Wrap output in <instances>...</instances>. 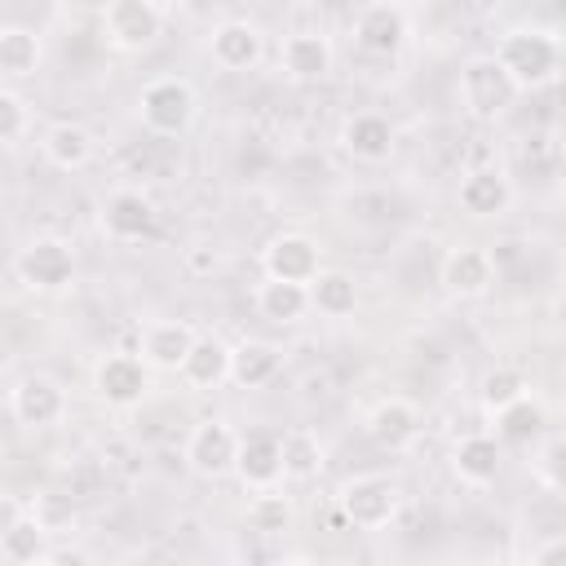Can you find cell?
I'll return each instance as SVG.
<instances>
[{"instance_id": "1", "label": "cell", "mask_w": 566, "mask_h": 566, "mask_svg": "<svg viewBox=\"0 0 566 566\" xmlns=\"http://www.w3.org/2000/svg\"><path fill=\"white\" fill-rule=\"evenodd\" d=\"M495 57H500V66L513 75L517 88H539V84H548V80L557 75L562 44H557L548 31H539V27H513V31L500 35Z\"/></svg>"}, {"instance_id": "2", "label": "cell", "mask_w": 566, "mask_h": 566, "mask_svg": "<svg viewBox=\"0 0 566 566\" xmlns=\"http://www.w3.org/2000/svg\"><path fill=\"white\" fill-rule=\"evenodd\" d=\"M336 509L354 531H385L402 509V491L385 473H358L336 491Z\"/></svg>"}, {"instance_id": "3", "label": "cell", "mask_w": 566, "mask_h": 566, "mask_svg": "<svg viewBox=\"0 0 566 566\" xmlns=\"http://www.w3.org/2000/svg\"><path fill=\"white\" fill-rule=\"evenodd\" d=\"M517 93H522V88L513 84V75L500 66L495 53L469 57V62L460 66V106H464L473 119H482V124L500 119V115L513 106Z\"/></svg>"}, {"instance_id": "4", "label": "cell", "mask_w": 566, "mask_h": 566, "mask_svg": "<svg viewBox=\"0 0 566 566\" xmlns=\"http://www.w3.org/2000/svg\"><path fill=\"white\" fill-rule=\"evenodd\" d=\"M195 111H199L195 84L181 75H159L137 93V115L155 137H181L195 124Z\"/></svg>"}, {"instance_id": "5", "label": "cell", "mask_w": 566, "mask_h": 566, "mask_svg": "<svg viewBox=\"0 0 566 566\" xmlns=\"http://www.w3.org/2000/svg\"><path fill=\"white\" fill-rule=\"evenodd\" d=\"M53 531L35 509H22L18 495L0 500V562L4 566H49Z\"/></svg>"}, {"instance_id": "6", "label": "cell", "mask_w": 566, "mask_h": 566, "mask_svg": "<svg viewBox=\"0 0 566 566\" xmlns=\"http://www.w3.org/2000/svg\"><path fill=\"white\" fill-rule=\"evenodd\" d=\"M97 27H102V40H106L111 49H119V53H142V49H150V44L159 40L164 13H159L155 0H106Z\"/></svg>"}, {"instance_id": "7", "label": "cell", "mask_w": 566, "mask_h": 566, "mask_svg": "<svg viewBox=\"0 0 566 566\" xmlns=\"http://www.w3.org/2000/svg\"><path fill=\"white\" fill-rule=\"evenodd\" d=\"M13 270H18V279H22L31 292H57V287H66L71 274H75V252H71V243L57 239V234H35V239H27V243L18 248Z\"/></svg>"}, {"instance_id": "8", "label": "cell", "mask_w": 566, "mask_h": 566, "mask_svg": "<svg viewBox=\"0 0 566 566\" xmlns=\"http://www.w3.org/2000/svg\"><path fill=\"white\" fill-rule=\"evenodd\" d=\"M9 411H13V420L27 424V429H53V424L66 416V389H62L53 376L31 371V376L13 380V389H9Z\"/></svg>"}, {"instance_id": "9", "label": "cell", "mask_w": 566, "mask_h": 566, "mask_svg": "<svg viewBox=\"0 0 566 566\" xmlns=\"http://www.w3.org/2000/svg\"><path fill=\"white\" fill-rule=\"evenodd\" d=\"M239 438H243V433H234L226 420H199V424L190 429L181 455H186L190 473H199V478H226V473H234Z\"/></svg>"}, {"instance_id": "10", "label": "cell", "mask_w": 566, "mask_h": 566, "mask_svg": "<svg viewBox=\"0 0 566 566\" xmlns=\"http://www.w3.org/2000/svg\"><path fill=\"white\" fill-rule=\"evenodd\" d=\"M146 385H150V363L142 354H119L115 349V354H102L97 367H93V389H97V398L106 407H133V402H142Z\"/></svg>"}, {"instance_id": "11", "label": "cell", "mask_w": 566, "mask_h": 566, "mask_svg": "<svg viewBox=\"0 0 566 566\" xmlns=\"http://www.w3.org/2000/svg\"><path fill=\"white\" fill-rule=\"evenodd\" d=\"M354 44L367 57H394L407 44V13L398 0H371L354 18Z\"/></svg>"}, {"instance_id": "12", "label": "cell", "mask_w": 566, "mask_h": 566, "mask_svg": "<svg viewBox=\"0 0 566 566\" xmlns=\"http://www.w3.org/2000/svg\"><path fill=\"white\" fill-rule=\"evenodd\" d=\"M261 270L265 279H287V283H310L318 270H323V252L310 234H274L265 248H261Z\"/></svg>"}, {"instance_id": "13", "label": "cell", "mask_w": 566, "mask_h": 566, "mask_svg": "<svg viewBox=\"0 0 566 566\" xmlns=\"http://www.w3.org/2000/svg\"><path fill=\"white\" fill-rule=\"evenodd\" d=\"M159 230V212L142 190H115L102 203V234L115 243H142Z\"/></svg>"}, {"instance_id": "14", "label": "cell", "mask_w": 566, "mask_h": 566, "mask_svg": "<svg viewBox=\"0 0 566 566\" xmlns=\"http://www.w3.org/2000/svg\"><path fill=\"white\" fill-rule=\"evenodd\" d=\"M195 340H199V332L190 323H181V318H150L137 332V354L155 371H181V363L195 349Z\"/></svg>"}, {"instance_id": "15", "label": "cell", "mask_w": 566, "mask_h": 566, "mask_svg": "<svg viewBox=\"0 0 566 566\" xmlns=\"http://www.w3.org/2000/svg\"><path fill=\"white\" fill-rule=\"evenodd\" d=\"M495 279H500V270H495V256H491L486 248L460 243V248H451L447 261H442V287H447L451 296H464V301L486 296Z\"/></svg>"}, {"instance_id": "16", "label": "cell", "mask_w": 566, "mask_h": 566, "mask_svg": "<svg viewBox=\"0 0 566 566\" xmlns=\"http://www.w3.org/2000/svg\"><path fill=\"white\" fill-rule=\"evenodd\" d=\"M234 473L248 491H265V486H279L283 482V447H279V433H265V429H252L239 438V460H234Z\"/></svg>"}, {"instance_id": "17", "label": "cell", "mask_w": 566, "mask_h": 566, "mask_svg": "<svg viewBox=\"0 0 566 566\" xmlns=\"http://www.w3.org/2000/svg\"><path fill=\"white\" fill-rule=\"evenodd\" d=\"M208 53L221 71H248L261 62L265 53V35L256 22H243V18H230V22H217L212 35H208Z\"/></svg>"}, {"instance_id": "18", "label": "cell", "mask_w": 566, "mask_h": 566, "mask_svg": "<svg viewBox=\"0 0 566 566\" xmlns=\"http://www.w3.org/2000/svg\"><path fill=\"white\" fill-rule=\"evenodd\" d=\"M279 66L292 84H318L332 75V44L318 31H292L279 49Z\"/></svg>"}, {"instance_id": "19", "label": "cell", "mask_w": 566, "mask_h": 566, "mask_svg": "<svg viewBox=\"0 0 566 566\" xmlns=\"http://www.w3.org/2000/svg\"><path fill=\"white\" fill-rule=\"evenodd\" d=\"M394 142H398V133L380 111H354L340 128V146L358 164H385L394 155Z\"/></svg>"}, {"instance_id": "20", "label": "cell", "mask_w": 566, "mask_h": 566, "mask_svg": "<svg viewBox=\"0 0 566 566\" xmlns=\"http://www.w3.org/2000/svg\"><path fill=\"white\" fill-rule=\"evenodd\" d=\"M367 433L385 451H407L420 438V411L407 398H380L367 416Z\"/></svg>"}, {"instance_id": "21", "label": "cell", "mask_w": 566, "mask_h": 566, "mask_svg": "<svg viewBox=\"0 0 566 566\" xmlns=\"http://www.w3.org/2000/svg\"><path fill=\"white\" fill-rule=\"evenodd\" d=\"M451 473L464 486H491L500 473V438L495 433H464L451 447Z\"/></svg>"}, {"instance_id": "22", "label": "cell", "mask_w": 566, "mask_h": 566, "mask_svg": "<svg viewBox=\"0 0 566 566\" xmlns=\"http://www.w3.org/2000/svg\"><path fill=\"white\" fill-rule=\"evenodd\" d=\"M513 203V186L500 168H473L460 177V208L469 217H500Z\"/></svg>"}, {"instance_id": "23", "label": "cell", "mask_w": 566, "mask_h": 566, "mask_svg": "<svg viewBox=\"0 0 566 566\" xmlns=\"http://www.w3.org/2000/svg\"><path fill=\"white\" fill-rule=\"evenodd\" d=\"M252 305H256V314H261L265 323H279V327L301 323L305 310H314V305H310V283H287V279H265V283H256Z\"/></svg>"}, {"instance_id": "24", "label": "cell", "mask_w": 566, "mask_h": 566, "mask_svg": "<svg viewBox=\"0 0 566 566\" xmlns=\"http://www.w3.org/2000/svg\"><path fill=\"white\" fill-rule=\"evenodd\" d=\"M283 371V349L270 340H243L230 354V380L239 389H261Z\"/></svg>"}, {"instance_id": "25", "label": "cell", "mask_w": 566, "mask_h": 566, "mask_svg": "<svg viewBox=\"0 0 566 566\" xmlns=\"http://www.w3.org/2000/svg\"><path fill=\"white\" fill-rule=\"evenodd\" d=\"M230 345L226 340H217V336H199L195 340V349L186 354V363H181V380L190 385V389H217V385H226L230 380Z\"/></svg>"}, {"instance_id": "26", "label": "cell", "mask_w": 566, "mask_h": 566, "mask_svg": "<svg viewBox=\"0 0 566 566\" xmlns=\"http://www.w3.org/2000/svg\"><path fill=\"white\" fill-rule=\"evenodd\" d=\"M40 150H44V159H49L57 172H80V168L93 159V133H88L84 124L62 119V124H53V128L44 133Z\"/></svg>"}, {"instance_id": "27", "label": "cell", "mask_w": 566, "mask_h": 566, "mask_svg": "<svg viewBox=\"0 0 566 566\" xmlns=\"http://www.w3.org/2000/svg\"><path fill=\"white\" fill-rule=\"evenodd\" d=\"M310 305L323 318H349L358 310V283L345 270H318L310 279Z\"/></svg>"}, {"instance_id": "28", "label": "cell", "mask_w": 566, "mask_h": 566, "mask_svg": "<svg viewBox=\"0 0 566 566\" xmlns=\"http://www.w3.org/2000/svg\"><path fill=\"white\" fill-rule=\"evenodd\" d=\"M279 447H283V478L292 482H305L323 469V438L305 424H292L279 433Z\"/></svg>"}, {"instance_id": "29", "label": "cell", "mask_w": 566, "mask_h": 566, "mask_svg": "<svg viewBox=\"0 0 566 566\" xmlns=\"http://www.w3.org/2000/svg\"><path fill=\"white\" fill-rule=\"evenodd\" d=\"M35 66H40V35L31 27H18V22L0 27V71H4V80L9 84L27 80V75H35Z\"/></svg>"}, {"instance_id": "30", "label": "cell", "mask_w": 566, "mask_h": 566, "mask_svg": "<svg viewBox=\"0 0 566 566\" xmlns=\"http://www.w3.org/2000/svg\"><path fill=\"white\" fill-rule=\"evenodd\" d=\"M292 517H296V513H292V500H287L279 486L256 491L252 504H248V526H252V535H265V539L292 531Z\"/></svg>"}, {"instance_id": "31", "label": "cell", "mask_w": 566, "mask_h": 566, "mask_svg": "<svg viewBox=\"0 0 566 566\" xmlns=\"http://www.w3.org/2000/svg\"><path fill=\"white\" fill-rule=\"evenodd\" d=\"M539 429H544V407H539L531 394L517 398L513 407L495 411V438H500V442H531Z\"/></svg>"}, {"instance_id": "32", "label": "cell", "mask_w": 566, "mask_h": 566, "mask_svg": "<svg viewBox=\"0 0 566 566\" xmlns=\"http://www.w3.org/2000/svg\"><path fill=\"white\" fill-rule=\"evenodd\" d=\"M526 376L517 371V367H491L486 376H482V385H478V398H482V407L495 416V411H504V407H513L517 398H526Z\"/></svg>"}, {"instance_id": "33", "label": "cell", "mask_w": 566, "mask_h": 566, "mask_svg": "<svg viewBox=\"0 0 566 566\" xmlns=\"http://www.w3.org/2000/svg\"><path fill=\"white\" fill-rule=\"evenodd\" d=\"M31 124H35V115H31V102L13 88V84H4L0 88V142L13 150V146H22L27 142V133H31Z\"/></svg>"}, {"instance_id": "34", "label": "cell", "mask_w": 566, "mask_h": 566, "mask_svg": "<svg viewBox=\"0 0 566 566\" xmlns=\"http://www.w3.org/2000/svg\"><path fill=\"white\" fill-rule=\"evenodd\" d=\"M539 478L566 495V438H553L544 451H539Z\"/></svg>"}, {"instance_id": "35", "label": "cell", "mask_w": 566, "mask_h": 566, "mask_svg": "<svg viewBox=\"0 0 566 566\" xmlns=\"http://www.w3.org/2000/svg\"><path fill=\"white\" fill-rule=\"evenodd\" d=\"M531 562L535 566H566V535H548L531 548Z\"/></svg>"}, {"instance_id": "36", "label": "cell", "mask_w": 566, "mask_h": 566, "mask_svg": "<svg viewBox=\"0 0 566 566\" xmlns=\"http://www.w3.org/2000/svg\"><path fill=\"white\" fill-rule=\"evenodd\" d=\"M190 270H199V274H208V270H217V252H208V248H190Z\"/></svg>"}, {"instance_id": "37", "label": "cell", "mask_w": 566, "mask_h": 566, "mask_svg": "<svg viewBox=\"0 0 566 566\" xmlns=\"http://www.w3.org/2000/svg\"><path fill=\"white\" fill-rule=\"evenodd\" d=\"M557 195H562V203H566V168L557 172Z\"/></svg>"}, {"instance_id": "38", "label": "cell", "mask_w": 566, "mask_h": 566, "mask_svg": "<svg viewBox=\"0 0 566 566\" xmlns=\"http://www.w3.org/2000/svg\"><path fill=\"white\" fill-rule=\"evenodd\" d=\"M243 4H270V0H243Z\"/></svg>"}]
</instances>
